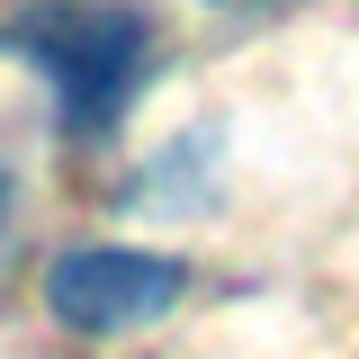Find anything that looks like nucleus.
<instances>
[{"label": "nucleus", "mask_w": 359, "mask_h": 359, "mask_svg": "<svg viewBox=\"0 0 359 359\" xmlns=\"http://www.w3.org/2000/svg\"><path fill=\"white\" fill-rule=\"evenodd\" d=\"M189 287L171 252H126V243H72L45 269V314L72 332H135Z\"/></svg>", "instance_id": "2"}, {"label": "nucleus", "mask_w": 359, "mask_h": 359, "mask_svg": "<svg viewBox=\"0 0 359 359\" xmlns=\"http://www.w3.org/2000/svg\"><path fill=\"white\" fill-rule=\"evenodd\" d=\"M0 45L54 81L63 135H108L153 72V27L126 0H36L0 27Z\"/></svg>", "instance_id": "1"}, {"label": "nucleus", "mask_w": 359, "mask_h": 359, "mask_svg": "<svg viewBox=\"0 0 359 359\" xmlns=\"http://www.w3.org/2000/svg\"><path fill=\"white\" fill-rule=\"evenodd\" d=\"M0 207H9V180H0Z\"/></svg>", "instance_id": "3"}]
</instances>
